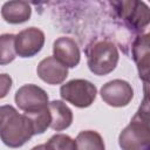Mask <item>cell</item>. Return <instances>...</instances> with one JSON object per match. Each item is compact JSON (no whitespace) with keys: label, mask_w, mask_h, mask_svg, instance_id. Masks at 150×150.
Instances as JSON below:
<instances>
[{"label":"cell","mask_w":150,"mask_h":150,"mask_svg":"<svg viewBox=\"0 0 150 150\" xmlns=\"http://www.w3.org/2000/svg\"><path fill=\"white\" fill-rule=\"evenodd\" d=\"M33 135V124L28 116L19 114L9 104L0 107V138L7 146H22Z\"/></svg>","instance_id":"6da1fadb"},{"label":"cell","mask_w":150,"mask_h":150,"mask_svg":"<svg viewBox=\"0 0 150 150\" xmlns=\"http://www.w3.org/2000/svg\"><path fill=\"white\" fill-rule=\"evenodd\" d=\"M150 142L149 109L145 96L143 104L132 117L130 124L125 127L118 137V144L122 150H146Z\"/></svg>","instance_id":"7a4b0ae2"},{"label":"cell","mask_w":150,"mask_h":150,"mask_svg":"<svg viewBox=\"0 0 150 150\" xmlns=\"http://www.w3.org/2000/svg\"><path fill=\"white\" fill-rule=\"evenodd\" d=\"M86 55L90 71L100 76L111 73L118 62L117 48L109 40L93 41L86 48Z\"/></svg>","instance_id":"3957f363"},{"label":"cell","mask_w":150,"mask_h":150,"mask_svg":"<svg viewBox=\"0 0 150 150\" xmlns=\"http://www.w3.org/2000/svg\"><path fill=\"white\" fill-rule=\"evenodd\" d=\"M96 87L91 82L82 79L71 80L60 88L61 97L77 108L89 107L96 98Z\"/></svg>","instance_id":"277c9868"},{"label":"cell","mask_w":150,"mask_h":150,"mask_svg":"<svg viewBox=\"0 0 150 150\" xmlns=\"http://www.w3.org/2000/svg\"><path fill=\"white\" fill-rule=\"evenodd\" d=\"M15 103L16 105L25 111L26 115L40 112L48 108V95L47 93L35 86V84H25L18 89L15 93Z\"/></svg>","instance_id":"5b68a950"},{"label":"cell","mask_w":150,"mask_h":150,"mask_svg":"<svg viewBox=\"0 0 150 150\" xmlns=\"http://www.w3.org/2000/svg\"><path fill=\"white\" fill-rule=\"evenodd\" d=\"M118 15L132 28L143 29L150 20L149 7L142 1H115L111 2Z\"/></svg>","instance_id":"8992f818"},{"label":"cell","mask_w":150,"mask_h":150,"mask_svg":"<svg viewBox=\"0 0 150 150\" xmlns=\"http://www.w3.org/2000/svg\"><path fill=\"white\" fill-rule=\"evenodd\" d=\"M45 43V34L36 27H29L15 35V53L20 57H32Z\"/></svg>","instance_id":"52a82bcc"},{"label":"cell","mask_w":150,"mask_h":150,"mask_svg":"<svg viewBox=\"0 0 150 150\" xmlns=\"http://www.w3.org/2000/svg\"><path fill=\"white\" fill-rule=\"evenodd\" d=\"M102 100L111 107H125L134 97L132 87L123 80H112L101 88Z\"/></svg>","instance_id":"ba28073f"},{"label":"cell","mask_w":150,"mask_h":150,"mask_svg":"<svg viewBox=\"0 0 150 150\" xmlns=\"http://www.w3.org/2000/svg\"><path fill=\"white\" fill-rule=\"evenodd\" d=\"M54 57L67 68H74L80 62V48L76 41L68 36H61L53 45Z\"/></svg>","instance_id":"9c48e42d"},{"label":"cell","mask_w":150,"mask_h":150,"mask_svg":"<svg viewBox=\"0 0 150 150\" xmlns=\"http://www.w3.org/2000/svg\"><path fill=\"white\" fill-rule=\"evenodd\" d=\"M39 77L48 84H60L68 76V69L54 56L43 59L36 68Z\"/></svg>","instance_id":"30bf717a"},{"label":"cell","mask_w":150,"mask_h":150,"mask_svg":"<svg viewBox=\"0 0 150 150\" xmlns=\"http://www.w3.org/2000/svg\"><path fill=\"white\" fill-rule=\"evenodd\" d=\"M48 110L50 115L49 127L53 130L61 131L67 129L73 122V112L66 103L62 101H52L48 103Z\"/></svg>","instance_id":"8fae6325"},{"label":"cell","mask_w":150,"mask_h":150,"mask_svg":"<svg viewBox=\"0 0 150 150\" xmlns=\"http://www.w3.org/2000/svg\"><path fill=\"white\" fill-rule=\"evenodd\" d=\"M132 57L137 63L139 77L146 82L149 76V34L136 39L132 46Z\"/></svg>","instance_id":"7c38bea8"},{"label":"cell","mask_w":150,"mask_h":150,"mask_svg":"<svg viewBox=\"0 0 150 150\" xmlns=\"http://www.w3.org/2000/svg\"><path fill=\"white\" fill-rule=\"evenodd\" d=\"M32 8L26 1H7L1 8V15L5 21L16 25L29 20Z\"/></svg>","instance_id":"4fadbf2b"},{"label":"cell","mask_w":150,"mask_h":150,"mask_svg":"<svg viewBox=\"0 0 150 150\" xmlns=\"http://www.w3.org/2000/svg\"><path fill=\"white\" fill-rule=\"evenodd\" d=\"M76 150H105L101 135L93 130L81 131L76 137Z\"/></svg>","instance_id":"5bb4252c"},{"label":"cell","mask_w":150,"mask_h":150,"mask_svg":"<svg viewBox=\"0 0 150 150\" xmlns=\"http://www.w3.org/2000/svg\"><path fill=\"white\" fill-rule=\"evenodd\" d=\"M16 56L15 53V35H0V66L11 63Z\"/></svg>","instance_id":"9a60e30c"},{"label":"cell","mask_w":150,"mask_h":150,"mask_svg":"<svg viewBox=\"0 0 150 150\" xmlns=\"http://www.w3.org/2000/svg\"><path fill=\"white\" fill-rule=\"evenodd\" d=\"M47 150H76L75 141L64 134H56L46 143Z\"/></svg>","instance_id":"2e32d148"},{"label":"cell","mask_w":150,"mask_h":150,"mask_svg":"<svg viewBox=\"0 0 150 150\" xmlns=\"http://www.w3.org/2000/svg\"><path fill=\"white\" fill-rule=\"evenodd\" d=\"M12 88V77L8 74H0V98L7 96Z\"/></svg>","instance_id":"e0dca14e"},{"label":"cell","mask_w":150,"mask_h":150,"mask_svg":"<svg viewBox=\"0 0 150 150\" xmlns=\"http://www.w3.org/2000/svg\"><path fill=\"white\" fill-rule=\"evenodd\" d=\"M30 150H47V148H46V144H39V145L32 148Z\"/></svg>","instance_id":"ac0fdd59"}]
</instances>
